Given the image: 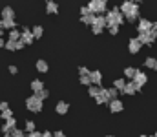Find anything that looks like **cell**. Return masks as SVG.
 <instances>
[{
    "instance_id": "1",
    "label": "cell",
    "mask_w": 157,
    "mask_h": 137,
    "mask_svg": "<svg viewBox=\"0 0 157 137\" xmlns=\"http://www.w3.org/2000/svg\"><path fill=\"white\" fill-rule=\"evenodd\" d=\"M106 28H110V26H122V22H124V17H122V13L119 11V7H113L112 11H108L106 15Z\"/></svg>"
},
{
    "instance_id": "2",
    "label": "cell",
    "mask_w": 157,
    "mask_h": 137,
    "mask_svg": "<svg viewBox=\"0 0 157 137\" xmlns=\"http://www.w3.org/2000/svg\"><path fill=\"white\" fill-rule=\"evenodd\" d=\"M26 108H28L29 112H33V113H40V112H42V108H44V101H40L39 97L33 93L31 97H28V99H26Z\"/></svg>"
},
{
    "instance_id": "3",
    "label": "cell",
    "mask_w": 157,
    "mask_h": 137,
    "mask_svg": "<svg viewBox=\"0 0 157 137\" xmlns=\"http://www.w3.org/2000/svg\"><path fill=\"white\" fill-rule=\"evenodd\" d=\"M88 9H90V13H93V15H104L106 13V2L104 0H91L90 4H88Z\"/></svg>"
},
{
    "instance_id": "4",
    "label": "cell",
    "mask_w": 157,
    "mask_h": 137,
    "mask_svg": "<svg viewBox=\"0 0 157 137\" xmlns=\"http://www.w3.org/2000/svg\"><path fill=\"white\" fill-rule=\"evenodd\" d=\"M119 11L122 13V17L132 15V13H137V15H139V4H137V2H130V0H126V2H122V4L119 6Z\"/></svg>"
},
{
    "instance_id": "5",
    "label": "cell",
    "mask_w": 157,
    "mask_h": 137,
    "mask_svg": "<svg viewBox=\"0 0 157 137\" xmlns=\"http://www.w3.org/2000/svg\"><path fill=\"white\" fill-rule=\"evenodd\" d=\"M139 40H141V44H144V46H152V44H155V39H157V33L152 29V31H148V33H141L139 37H137Z\"/></svg>"
},
{
    "instance_id": "6",
    "label": "cell",
    "mask_w": 157,
    "mask_h": 137,
    "mask_svg": "<svg viewBox=\"0 0 157 137\" xmlns=\"http://www.w3.org/2000/svg\"><path fill=\"white\" fill-rule=\"evenodd\" d=\"M20 40L24 42L26 46H29V44H33L35 42V37H33V31H31V28H22V31H20Z\"/></svg>"
},
{
    "instance_id": "7",
    "label": "cell",
    "mask_w": 157,
    "mask_h": 137,
    "mask_svg": "<svg viewBox=\"0 0 157 137\" xmlns=\"http://www.w3.org/2000/svg\"><path fill=\"white\" fill-rule=\"evenodd\" d=\"M154 29V22L152 20H148V18H141L139 20V24H137V33L141 35V33H148V31H152Z\"/></svg>"
},
{
    "instance_id": "8",
    "label": "cell",
    "mask_w": 157,
    "mask_h": 137,
    "mask_svg": "<svg viewBox=\"0 0 157 137\" xmlns=\"http://www.w3.org/2000/svg\"><path fill=\"white\" fill-rule=\"evenodd\" d=\"M137 88H143L146 82H148V77H146V73H143L139 68H137V73H135V77H133V81H132Z\"/></svg>"
},
{
    "instance_id": "9",
    "label": "cell",
    "mask_w": 157,
    "mask_h": 137,
    "mask_svg": "<svg viewBox=\"0 0 157 137\" xmlns=\"http://www.w3.org/2000/svg\"><path fill=\"white\" fill-rule=\"evenodd\" d=\"M141 48H143V44H141V40L135 37V39H130V42H128V51L132 53V55H137L139 51H141Z\"/></svg>"
},
{
    "instance_id": "10",
    "label": "cell",
    "mask_w": 157,
    "mask_h": 137,
    "mask_svg": "<svg viewBox=\"0 0 157 137\" xmlns=\"http://www.w3.org/2000/svg\"><path fill=\"white\" fill-rule=\"evenodd\" d=\"M55 112H57L59 115H66V113L70 112V102H66V101H59L57 106H55Z\"/></svg>"
},
{
    "instance_id": "11",
    "label": "cell",
    "mask_w": 157,
    "mask_h": 137,
    "mask_svg": "<svg viewBox=\"0 0 157 137\" xmlns=\"http://www.w3.org/2000/svg\"><path fill=\"white\" fill-rule=\"evenodd\" d=\"M90 81H91L93 86H101V82H102V73H101L99 70L90 71Z\"/></svg>"
},
{
    "instance_id": "12",
    "label": "cell",
    "mask_w": 157,
    "mask_h": 137,
    "mask_svg": "<svg viewBox=\"0 0 157 137\" xmlns=\"http://www.w3.org/2000/svg\"><path fill=\"white\" fill-rule=\"evenodd\" d=\"M108 106H110V112H112V113H119V112H122V108H124V104H122L121 99H115V101L108 102Z\"/></svg>"
},
{
    "instance_id": "13",
    "label": "cell",
    "mask_w": 157,
    "mask_h": 137,
    "mask_svg": "<svg viewBox=\"0 0 157 137\" xmlns=\"http://www.w3.org/2000/svg\"><path fill=\"white\" fill-rule=\"evenodd\" d=\"M46 13L48 15H57L59 13V4L55 0H48L46 2Z\"/></svg>"
},
{
    "instance_id": "14",
    "label": "cell",
    "mask_w": 157,
    "mask_h": 137,
    "mask_svg": "<svg viewBox=\"0 0 157 137\" xmlns=\"http://www.w3.org/2000/svg\"><path fill=\"white\" fill-rule=\"evenodd\" d=\"M2 20H15V9L11 6H6L2 9Z\"/></svg>"
},
{
    "instance_id": "15",
    "label": "cell",
    "mask_w": 157,
    "mask_h": 137,
    "mask_svg": "<svg viewBox=\"0 0 157 137\" xmlns=\"http://www.w3.org/2000/svg\"><path fill=\"white\" fill-rule=\"evenodd\" d=\"M91 26H93V28H101V29H104V28H106V17H104V15H95Z\"/></svg>"
},
{
    "instance_id": "16",
    "label": "cell",
    "mask_w": 157,
    "mask_h": 137,
    "mask_svg": "<svg viewBox=\"0 0 157 137\" xmlns=\"http://www.w3.org/2000/svg\"><path fill=\"white\" fill-rule=\"evenodd\" d=\"M35 68H37V71H39V73H48V71H49V64H48L44 59H39V60H37Z\"/></svg>"
},
{
    "instance_id": "17",
    "label": "cell",
    "mask_w": 157,
    "mask_h": 137,
    "mask_svg": "<svg viewBox=\"0 0 157 137\" xmlns=\"http://www.w3.org/2000/svg\"><path fill=\"white\" fill-rule=\"evenodd\" d=\"M137 91H141V88H137L133 82H126V86H124L122 93H124V95H135Z\"/></svg>"
},
{
    "instance_id": "18",
    "label": "cell",
    "mask_w": 157,
    "mask_h": 137,
    "mask_svg": "<svg viewBox=\"0 0 157 137\" xmlns=\"http://www.w3.org/2000/svg\"><path fill=\"white\" fill-rule=\"evenodd\" d=\"M144 66H146L148 70L157 71V59L155 57H146V59H144Z\"/></svg>"
},
{
    "instance_id": "19",
    "label": "cell",
    "mask_w": 157,
    "mask_h": 137,
    "mask_svg": "<svg viewBox=\"0 0 157 137\" xmlns=\"http://www.w3.org/2000/svg\"><path fill=\"white\" fill-rule=\"evenodd\" d=\"M31 90H33V93L42 91L44 90V82H42L40 79H33V81H31Z\"/></svg>"
},
{
    "instance_id": "20",
    "label": "cell",
    "mask_w": 157,
    "mask_h": 137,
    "mask_svg": "<svg viewBox=\"0 0 157 137\" xmlns=\"http://www.w3.org/2000/svg\"><path fill=\"white\" fill-rule=\"evenodd\" d=\"M122 73H124L126 79H132V81H133V77H135V73H137V68H133V66H126Z\"/></svg>"
},
{
    "instance_id": "21",
    "label": "cell",
    "mask_w": 157,
    "mask_h": 137,
    "mask_svg": "<svg viewBox=\"0 0 157 137\" xmlns=\"http://www.w3.org/2000/svg\"><path fill=\"white\" fill-rule=\"evenodd\" d=\"M101 91H102V86H93V84H91V86L88 88V95L95 99V97H99V95H101Z\"/></svg>"
},
{
    "instance_id": "22",
    "label": "cell",
    "mask_w": 157,
    "mask_h": 137,
    "mask_svg": "<svg viewBox=\"0 0 157 137\" xmlns=\"http://www.w3.org/2000/svg\"><path fill=\"white\" fill-rule=\"evenodd\" d=\"M124 86H126V81H124V79H115V81H113V88H115L119 93H122Z\"/></svg>"
},
{
    "instance_id": "23",
    "label": "cell",
    "mask_w": 157,
    "mask_h": 137,
    "mask_svg": "<svg viewBox=\"0 0 157 137\" xmlns=\"http://www.w3.org/2000/svg\"><path fill=\"white\" fill-rule=\"evenodd\" d=\"M7 40H11V42H18V40H20V29H11Z\"/></svg>"
},
{
    "instance_id": "24",
    "label": "cell",
    "mask_w": 157,
    "mask_h": 137,
    "mask_svg": "<svg viewBox=\"0 0 157 137\" xmlns=\"http://www.w3.org/2000/svg\"><path fill=\"white\" fill-rule=\"evenodd\" d=\"M2 24H4V29H7V31L17 29V22L15 20H2Z\"/></svg>"
},
{
    "instance_id": "25",
    "label": "cell",
    "mask_w": 157,
    "mask_h": 137,
    "mask_svg": "<svg viewBox=\"0 0 157 137\" xmlns=\"http://www.w3.org/2000/svg\"><path fill=\"white\" fill-rule=\"evenodd\" d=\"M31 31H33V37H35V39H40V37L44 35V28H42V26H35V28H31Z\"/></svg>"
},
{
    "instance_id": "26",
    "label": "cell",
    "mask_w": 157,
    "mask_h": 137,
    "mask_svg": "<svg viewBox=\"0 0 157 137\" xmlns=\"http://www.w3.org/2000/svg\"><path fill=\"white\" fill-rule=\"evenodd\" d=\"M93 18H95V15H86V17H80V22L91 26V24H93Z\"/></svg>"
},
{
    "instance_id": "27",
    "label": "cell",
    "mask_w": 157,
    "mask_h": 137,
    "mask_svg": "<svg viewBox=\"0 0 157 137\" xmlns=\"http://www.w3.org/2000/svg\"><path fill=\"white\" fill-rule=\"evenodd\" d=\"M78 82L82 84V86H91V81H90V75H84V77H78Z\"/></svg>"
},
{
    "instance_id": "28",
    "label": "cell",
    "mask_w": 157,
    "mask_h": 137,
    "mask_svg": "<svg viewBox=\"0 0 157 137\" xmlns=\"http://www.w3.org/2000/svg\"><path fill=\"white\" fill-rule=\"evenodd\" d=\"M37 128H35V123L33 121H26V132L28 134H31V132H35Z\"/></svg>"
},
{
    "instance_id": "29",
    "label": "cell",
    "mask_w": 157,
    "mask_h": 137,
    "mask_svg": "<svg viewBox=\"0 0 157 137\" xmlns=\"http://www.w3.org/2000/svg\"><path fill=\"white\" fill-rule=\"evenodd\" d=\"M7 51H17V42H11V40H6V46H4Z\"/></svg>"
},
{
    "instance_id": "30",
    "label": "cell",
    "mask_w": 157,
    "mask_h": 137,
    "mask_svg": "<svg viewBox=\"0 0 157 137\" xmlns=\"http://www.w3.org/2000/svg\"><path fill=\"white\" fill-rule=\"evenodd\" d=\"M35 95L39 97L40 101H46V99L49 97V91H48V90H46V88H44V90H42V91H39V93H35Z\"/></svg>"
},
{
    "instance_id": "31",
    "label": "cell",
    "mask_w": 157,
    "mask_h": 137,
    "mask_svg": "<svg viewBox=\"0 0 157 137\" xmlns=\"http://www.w3.org/2000/svg\"><path fill=\"white\" fill-rule=\"evenodd\" d=\"M11 135L13 137H26L28 134H26V130H18V128H15V130L11 132Z\"/></svg>"
},
{
    "instance_id": "32",
    "label": "cell",
    "mask_w": 157,
    "mask_h": 137,
    "mask_svg": "<svg viewBox=\"0 0 157 137\" xmlns=\"http://www.w3.org/2000/svg\"><path fill=\"white\" fill-rule=\"evenodd\" d=\"M124 20H126V22H130V24H133V22H137V13H132V15H126V17H124Z\"/></svg>"
},
{
    "instance_id": "33",
    "label": "cell",
    "mask_w": 157,
    "mask_h": 137,
    "mask_svg": "<svg viewBox=\"0 0 157 137\" xmlns=\"http://www.w3.org/2000/svg\"><path fill=\"white\" fill-rule=\"evenodd\" d=\"M0 117H2L4 121H9V119L13 117V112H11V108H9V110H6V112H2V115H0Z\"/></svg>"
},
{
    "instance_id": "34",
    "label": "cell",
    "mask_w": 157,
    "mask_h": 137,
    "mask_svg": "<svg viewBox=\"0 0 157 137\" xmlns=\"http://www.w3.org/2000/svg\"><path fill=\"white\" fill-rule=\"evenodd\" d=\"M102 90H104V88H102ZM95 102H97V104H104V102H108L102 91H101V95H99V97H95Z\"/></svg>"
},
{
    "instance_id": "35",
    "label": "cell",
    "mask_w": 157,
    "mask_h": 137,
    "mask_svg": "<svg viewBox=\"0 0 157 137\" xmlns=\"http://www.w3.org/2000/svg\"><path fill=\"white\" fill-rule=\"evenodd\" d=\"M78 13H80V17H86V15H93V13H90V9H88V6H82V7L78 9Z\"/></svg>"
},
{
    "instance_id": "36",
    "label": "cell",
    "mask_w": 157,
    "mask_h": 137,
    "mask_svg": "<svg viewBox=\"0 0 157 137\" xmlns=\"http://www.w3.org/2000/svg\"><path fill=\"white\" fill-rule=\"evenodd\" d=\"M84 75H90V70L86 66H80L78 68V77H84Z\"/></svg>"
},
{
    "instance_id": "37",
    "label": "cell",
    "mask_w": 157,
    "mask_h": 137,
    "mask_svg": "<svg viewBox=\"0 0 157 137\" xmlns=\"http://www.w3.org/2000/svg\"><path fill=\"white\" fill-rule=\"evenodd\" d=\"M7 71H9V73H11V75H17V73H18V68H17V66H15V64H11V66H9V68H7Z\"/></svg>"
},
{
    "instance_id": "38",
    "label": "cell",
    "mask_w": 157,
    "mask_h": 137,
    "mask_svg": "<svg viewBox=\"0 0 157 137\" xmlns=\"http://www.w3.org/2000/svg\"><path fill=\"white\" fill-rule=\"evenodd\" d=\"M108 31H110V35H117L119 33V26H110Z\"/></svg>"
},
{
    "instance_id": "39",
    "label": "cell",
    "mask_w": 157,
    "mask_h": 137,
    "mask_svg": "<svg viewBox=\"0 0 157 137\" xmlns=\"http://www.w3.org/2000/svg\"><path fill=\"white\" fill-rule=\"evenodd\" d=\"M6 110H9V104H7L6 101H2V102H0V113H2V112H6Z\"/></svg>"
},
{
    "instance_id": "40",
    "label": "cell",
    "mask_w": 157,
    "mask_h": 137,
    "mask_svg": "<svg viewBox=\"0 0 157 137\" xmlns=\"http://www.w3.org/2000/svg\"><path fill=\"white\" fill-rule=\"evenodd\" d=\"M91 31H93V35H101L104 29H101V28H93V26H91Z\"/></svg>"
},
{
    "instance_id": "41",
    "label": "cell",
    "mask_w": 157,
    "mask_h": 137,
    "mask_svg": "<svg viewBox=\"0 0 157 137\" xmlns=\"http://www.w3.org/2000/svg\"><path fill=\"white\" fill-rule=\"evenodd\" d=\"M53 137H66V134L62 130H57V132H53Z\"/></svg>"
},
{
    "instance_id": "42",
    "label": "cell",
    "mask_w": 157,
    "mask_h": 137,
    "mask_svg": "<svg viewBox=\"0 0 157 137\" xmlns=\"http://www.w3.org/2000/svg\"><path fill=\"white\" fill-rule=\"evenodd\" d=\"M28 137H42V132H31V134H28Z\"/></svg>"
},
{
    "instance_id": "43",
    "label": "cell",
    "mask_w": 157,
    "mask_h": 137,
    "mask_svg": "<svg viewBox=\"0 0 157 137\" xmlns=\"http://www.w3.org/2000/svg\"><path fill=\"white\" fill-rule=\"evenodd\" d=\"M24 42H22V40H18V42H17V51H20V49H24Z\"/></svg>"
},
{
    "instance_id": "44",
    "label": "cell",
    "mask_w": 157,
    "mask_h": 137,
    "mask_svg": "<svg viewBox=\"0 0 157 137\" xmlns=\"http://www.w3.org/2000/svg\"><path fill=\"white\" fill-rule=\"evenodd\" d=\"M42 137H53V132H42Z\"/></svg>"
},
{
    "instance_id": "45",
    "label": "cell",
    "mask_w": 157,
    "mask_h": 137,
    "mask_svg": "<svg viewBox=\"0 0 157 137\" xmlns=\"http://www.w3.org/2000/svg\"><path fill=\"white\" fill-rule=\"evenodd\" d=\"M4 35V24H2V18H0V37Z\"/></svg>"
},
{
    "instance_id": "46",
    "label": "cell",
    "mask_w": 157,
    "mask_h": 137,
    "mask_svg": "<svg viewBox=\"0 0 157 137\" xmlns=\"http://www.w3.org/2000/svg\"><path fill=\"white\" fill-rule=\"evenodd\" d=\"M4 46H6V40H4V39L0 37V48H4Z\"/></svg>"
},
{
    "instance_id": "47",
    "label": "cell",
    "mask_w": 157,
    "mask_h": 137,
    "mask_svg": "<svg viewBox=\"0 0 157 137\" xmlns=\"http://www.w3.org/2000/svg\"><path fill=\"white\" fill-rule=\"evenodd\" d=\"M154 31L157 33V22H154Z\"/></svg>"
},
{
    "instance_id": "48",
    "label": "cell",
    "mask_w": 157,
    "mask_h": 137,
    "mask_svg": "<svg viewBox=\"0 0 157 137\" xmlns=\"http://www.w3.org/2000/svg\"><path fill=\"white\" fill-rule=\"evenodd\" d=\"M139 137H148V135H144V134H143V135H139Z\"/></svg>"
},
{
    "instance_id": "49",
    "label": "cell",
    "mask_w": 157,
    "mask_h": 137,
    "mask_svg": "<svg viewBox=\"0 0 157 137\" xmlns=\"http://www.w3.org/2000/svg\"><path fill=\"white\" fill-rule=\"evenodd\" d=\"M4 137H13V135H11V134H9V135H4Z\"/></svg>"
},
{
    "instance_id": "50",
    "label": "cell",
    "mask_w": 157,
    "mask_h": 137,
    "mask_svg": "<svg viewBox=\"0 0 157 137\" xmlns=\"http://www.w3.org/2000/svg\"><path fill=\"white\" fill-rule=\"evenodd\" d=\"M154 137H157V132H155V134H154Z\"/></svg>"
},
{
    "instance_id": "51",
    "label": "cell",
    "mask_w": 157,
    "mask_h": 137,
    "mask_svg": "<svg viewBox=\"0 0 157 137\" xmlns=\"http://www.w3.org/2000/svg\"><path fill=\"white\" fill-rule=\"evenodd\" d=\"M106 137H113V135H106Z\"/></svg>"
},
{
    "instance_id": "52",
    "label": "cell",
    "mask_w": 157,
    "mask_h": 137,
    "mask_svg": "<svg viewBox=\"0 0 157 137\" xmlns=\"http://www.w3.org/2000/svg\"><path fill=\"white\" fill-rule=\"evenodd\" d=\"M148 137H154V135H148Z\"/></svg>"
}]
</instances>
